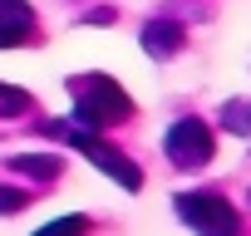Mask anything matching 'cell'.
<instances>
[{
	"label": "cell",
	"instance_id": "1",
	"mask_svg": "<svg viewBox=\"0 0 251 236\" xmlns=\"http://www.w3.org/2000/svg\"><path fill=\"white\" fill-rule=\"evenodd\" d=\"M74 118L84 128H113L123 118H133V98L123 94V84L103 74H84L74 79Z\"/></svg>",
	"mask_w": 251,
	"mask_h": 236
},
{
	"label": "cell",
	"instance_id": "2",
	"mask_svg": "<svg viewBox=\"0 0 251 236\" xmlns=\"http://www.w3.org/2000/svg\"><path fill=\"white\" fill-rule=\"evenodd\" d=\"M45 133H59L64 143H74V148H79L99 172H108L123 192H138V187H143L138 163H133V158H123V153H118V148H108V143H99V138H94V128H84V123H45Z\"/></svg>",
	"mask_w": 251,
	"mask_h": 236
},
{
	"label": "cell",
	"instance_id": "3",
	"mask_svg": "<svg viewBox=\"0 0 251 236\" xmlns=\"http://www.w3.org/2000/svg\"><path fill=\"white\" fill-rule=\"evenodd\" d=\"M173 212L197 231V236H236L241 231V216L226 197L217 192H177L173 197Z\"/></svg>",
	"mask_w": 251,
	"mask_h": 236
},
{
	"label": "cell",
	"instance_id": "4",
	"mask_svg": "<svg viewBox=\"0 0 251 236\" xmlns=\"http://www.w3.org/2000/svg\"><path fill=\"white\" fill-rule=\"evenodd\" d=\"M168 163L173 167H182V172H197V167H207L212 163V153H217V138H212V128L202 123V118H177V123L168 128Z\"/></svg>",
	"mask_w": 251,
	"mask_h": 236
},
{
	"label": "cell",
	"instance_id": "5",
	"mask_svg": "<svg viewBox=\"0 0 251 236\" xmlns=\"http://www.w3.org/2000/svg\"><path fill=\"white\" fill-rule=\"evenodd\" d=\"M30 35H35V10L25 0H0V49L25 45Z\"/></svg>",
	"mask_w": 251,
	"mask_h": 236
},
{
	"label": "cell",
	"instance_id": "6",
	"mask_svg": "<svg viewBox=\"0 0 251 236\" xmlns=\"http://www.w3.org/2000/svg\"><path fill=\"white\" fill-rule=\"evenodd\" d=\"M143 49H148L153 59H173V54L182 49V20H168V15L148 20V25H143Z\"/></svg>",
	"mask_w": 251,
	"mask_h": 236
},
{
	"label": "cell",
	"instance_id": "7",
	"mask_svg": "<svg viewBox=\"0 0 251 236\" xmlns=\"http://www.w3.org/2000/svg\"><path fill=\"white\" fill-rule=\"evenodd\" d=\"M59 167H64V163H59L54 153H45V158H40V153H20V158H10V172L45 177V182H50V177H59Z\"/></svg>",
	"mask_w": 251,
	"mask_h": 236
},
{
	"label": "cell",
	"instance_id": "8",
	"mask_svg": "<svg viewBox=\"0 0 251 236\" xmlns=\"http://www.w3.org/2000/svg\"><path fill=\"white\" fill-rule=\"evenodd\" d=\"M222 128H231V133H251V103H241V98H231L226 108H222Z\"/></svg>",
	"mask_w": 251,
	"mask_h": 236
},
{
	"label": "cell",
	"instance_id": "9",
	"mask_svg": "<svg viewBox=\"0 0 251 236\" xmlns=\"http://www.w3.org/2000/svg\"><path fill=\"white\" fill-rule=\"evenodd\" d=\"M30 108V94L15 89V84H0V118H20Z\"/></svg>",
	"mask_w": 251,
	"mask_h": 236
},
{
	"label": "cell",
	"instance_id": "10",
	"mask_svg": "<svg viewBox=\"0 0 251 236\" xmlns=\"http://www.w3.org/2000/svg\"><path fill=\"white\" fill-rule=\"evenodd\" d=\"M35 236H89V221H84V216H59V221L40 226Z\"/></svg>",
	"mask_w": 251,
	"mask_h": 236
},
{
	"label": "cell",
	"instance_id": "11",
	"mask_svg": "<svg viewBox=\"0 0 251 236\" xmlns=\"http://www.w3.org/2000/svg\"><path fill=\"white\" fill-rule=\"evenodd\" d=\"M25 207V192H15V187H0V212H20Z\"/></svg>",
	"mask_w": 251,
	"mask_h": 236
}]
</instances>
